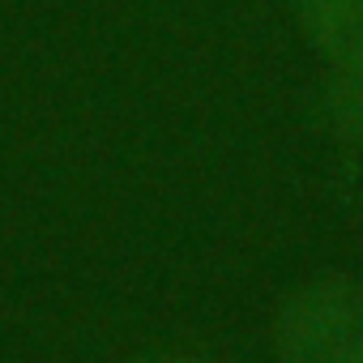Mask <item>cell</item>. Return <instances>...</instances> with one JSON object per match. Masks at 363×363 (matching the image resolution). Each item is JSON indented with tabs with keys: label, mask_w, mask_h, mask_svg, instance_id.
I'll return each instance as SVG.
<instances>
[{
	"label": "cell",
	"mask_w": 363,
	"mask_h": 363,
	"mask_svg": "<svg viewBox=\"0 0 363 363\" xmlns=\"http://www.w3.org/2000/svg\"><path fill=\"white\" fill-rule=\"evenodd\" d=\"M141 363H206V359H184V354H154V359H141Z\"/></svg>",
	"instance_id": "4"
},
{
	"label": "cell",
	"mask_w": 363,
	"mask_h": 363,
	"mask_svg": "<svg viewBox=\"0 0 363 363\" xmlns=\"http://www.w3.org/2000/svg\"><path fill=\"white\" fill-rule=\"evenodd\" d=\"M282 363H363V282L325 274L299 286L274 325Z\"/></svg>",
	"instance_id": "1"
},
{
	"label": "cell",
	"mask_w": 363,
	"mask_h": 363,
	"mask_svg": "<svg viewBox=\"0 0 363 363\" xmlns=\"http://www.w3.org/2000/svg\"><path fill=\"white\" fill-rule=\"evenodd\" d=\"M329 120L346 141L363 145V65H346L329 86Z\"/></svg>",
	"instance_id": "3"
},
{
	"label": "cell",
	"mask_w": 363,
	"mask_h": 363,
	"mask_svg": "<svg viewBox=\"0 0 363 363\" xmlns=\"http://www.w3.org/2000/svg\"><path fill=\"white\" fill-rule=\"evenodd\" d=\"M308 39L337 65H363V0H299Z\"/></svg>",
	"instance_id": "2"
}]
</instances>
